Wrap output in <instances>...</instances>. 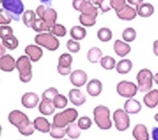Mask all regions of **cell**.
I'll return each mask as SVG.
<instances>
[{"label": "cell", "instance_id": "obj_1", "mask_svg": "<svg viewBox=\"0 0 158 140\" xmlns=\"http://www.w3.org/2000/svg\"><path fill=\"white\" fill-rule=\"evenodd\" d=\"M94 121L98 128L102 130H108L112 127L110 120V110L104 105H98L93 110Z\"/></svg>", "mask_w": 158, "mask_h": 140}, {"label": "cell", "instance_id": "obj_2", "mask_svg": "<svg viewBox=\"0 0 158 140\" xmlns=\"http://www.w3.org/2000/svg\"><path fill=\"white\" fill-rule=\"evenodd\" d=\"M78 116H79V112L77 111L76 109L74 108L66 109L63 111L58 112L54 115L52 125L59 128H67L68 125L73 123L78 119Z\"/></svg>", "mask_w": 158, "mask_h": 140}, {"label": "cell", "instance_id": "obj_3", "mask_svg": "<svg viewBox=\"0 0 158 140\" xmlns=\"http://www.w3.org/2000/svg\"><path fill=\"white\" fill-rule=\"evenodd\" d=\"M31 59L27 55L20 56L16 60V69L18 70V76L20 81L29 83L33 78V67Z\"/></svg>", "mask_w": 158, "mask_h": 140}, {"label": "cell", "instance_id": "obj_4", "mask_svg": "<svg viewBox=\"0 0 158 140\" xmlns=\"http://www.w3.org/2000/svg\"><path fill=\"white\" fill-rule=\"evenodd\" d=\"M1 5L2 8L15 22L20 20V16L24 13V6L22 0H1Z\"/></svg>", "mask_w": 158, "mask_h": 140}, {"label": "cell", "instance_id": "obj_5", "mask_svg": "<svg viewBox=\"0 0 158 140\" xmlns=\"http://www.w3.org/2000/svg\"><path fill=\"white\" fill-rule=\"evenodd\" d=\"M155 75L148 68L139 70L136 75V81L138 90L141 93H148L152 90Z\"/></svg>", "mask_w": 158, "mask_h": 140}, {"label": "cell", "instance_id": "obj_6", "mask_svg": "<svg viewBox=\"0 0 158 140\" xmlns=\"http://www.w3.org/2000/svg\"><path fill=\"white\" fill-rule=\"evenodd\" d=\"M35 42L37 45L45 48L50 51H55L60 47V41L56 36L50 33H39L35 37Z\"/></svg>", "mask_w": 158, "mask_h": 140}, {"label": "cell", "instance_id": "obj_7", "mask_svg": "<svg viewBox=\"0 0 158 140\" xmlns=\"http://www.w3.org/2000/svg\"><path fill=\"white\" fill-rule=\"evenodd\" d=\"M35 13L40 19H43L44 21L46 22L49 28L56 23L58 15H57V12L53 8H52L50 6H46L45 5H41L36 7Z\"/></svg>", "mask_w": 158, "mask_h": 140}, {"label": "cell", "instance_id": "obj_8", "mask_svg": "<svg viewBox=\"0 0 158 140\" xmlns=\"http://www.w3.org/2000/svg\"><path fill=\"white\" fill-rule=\"evenodd\" d=\"M137 91H139L138 86L133 82L123 80L117 84V93L124 98H133L137 93Z\"/></svg>", "mask_w": 158, "mask_h": 140}, {"label": "cell", "instance_id": "obj_9", "mask_svg": "<svg viewBox=\"0 0 158 140\" xmlns=\"http://www.w3.org/2000/svg\"><path fill=\"white\" fill-rule=\"evenodd\" d=\"M115 127L118 131H126L130 126V119L125 110L118 109L113 113Z\"/></svg>", "mask_w": 158, "mask_h": 140}, {"label": "cell", "instance_id": "obj_10", "mask_svg": "<svg viewBox=\"0 0 158 140\" xmlns=\"http://www.w3.org/2000/svg\"><path fill=\"white\" fill-rule=\"evenodd\" d=\"M73 56L70 53H63L59 57V63L57 65V71L61 76H68L72 74Z\"/></svg>", "mask_w": 158, "mask_h": 140}, {"label": "cell", "instance_id": "obj_11", "mask_svg": "<svg viewBox=\"0 0 158 140\" xmlns=\"http://www.w3.org/2000/svg\"><path fill=\"white\" fill-rule=\"evenodd\" d=\"M8 121L10 124H12L13 126H15V128H19L23 127L26 123H28L29 118L28 116L24 113L23 111H19V110H14L9 114H8Z\"/></svg>", "mask_w": 158, "mask_h": 140}, {"label": "cell", "instance_id": "obj_12", "mask_svg": "<svg viewBox=\"0 0 158 140\" xmlns=\"http://www.w3.org/2000/svg\"><path fill=\"white\" fill-rule=\"evenodd\" d=\"M88 80V75L82 69H76L72 72L70 76V81L75 87L79 88L85 84Z\"/></svg>", "mask_w": 158, "mask_h": 140}, {"label": "cell", "instance_id": "obj_13", "mask_svg": "<svg viewBox=\"0 0 158 140\" xmlns=\"http://www.w3.org/2000/svg\"><path fill=\"white\" fill-rule=\"evenodd\" d=\"M21 103L26 109H34L39 104V96L35 93H25L21 98Z\"/></svg>", "mask_w": 158, "mask_h": 140}, {"label": "cell", "instance_id": "obj_14", "mask_svg": "<svg viewBox=\"0 0 158 140\" xmlns=\"http://www.w3.org/2000/svg\"><path fill=\"white\" fill-rule=\"evenodd\" d=\"M0 68L4 72H12L15 68H16V60L9 54L1 56Z\"/></svg>", "mask_w": 158, "mask_h": 140}, {"label": "cell", "instance_id": "obj_15", "mask_svg": "<svg viewBox=\"0 0 158 140\" xmlns=\"http://www.w3.org/2000/svg\"><path fill=\"white\" fill-rule=\"evenodd\" d=\"M24 52H25V55H27L29 57L32 62L39 61L41 58L43 57V54H44L41 47L34 45V44H30V45H27L25 47Z\"/></svg>", "mask_w": 158, "mask_h": 140}, {"label": "cell", "instance_id": "obj_16", "mask_svg": "<svg viewBox=\"0 0 158 140\" xmlns=\"http://www.w3.org/2000/svg\"><path fill=\"white\" fill-rule=\"evenodd\" d=\"M69 99L71 101V103L74 106H81L86 103L87 98L86 96L82 93L81 90H79L78 88H74L71 89L69 92Z\"/></svg>", "mask_w": 158, "mask_h": 140}, {"label": "cell", "instance_id": "obj_17", "mask_svg": "<svg viewBox=\"0 0 158 140\" xmlns=\"http://www.w3.org/2000/svg\"><path fill=\"white\" fill-rule=\"evenodd\" d=\"M116 14H117V16L123 21H132L135 18L137 12L135 10V8L127 5L120 11L117 12Z\"/></svg>", "mask_w": 158, "mask_h": 140}, {"label": "cell", "instance_id": "obj_18", "mask_svg": "<svg viewBox=\"0 0 158 140\" xmlns=\"http://www.w3.org/2000/svg\"><path fill=\"white\" fill-rule=\"evenodd\" d=\"M87 92L92 97H97L100 93H102L103 90V84L98 79H91L87 84Z\"/></svg>", "mask_w": 158, "mask_h": 140}, {"label": "cell", "instance_id": "obj_19", "mask_svg": "<svg viewBox=\"0 0 158 140\" xmlns=\"http://www.w3.org/2000/svg\"><path fill=\"white\" fill-rule=\"evenodd\" d=\"M113 49L115 53L118 57H126L128 53L131 51V47L130 45L126 42V41H121L120 40H116L113 45Z\"/></svg>", "mask_w": 158, "mask_h": 140}, {"label": "cell", "instance_id": "obj_20", "mask_svg": "<svg viewBox=\"0 0 158 140\" xmlns=\"http://www.w3.org/2000/svg\"><path fill=\"white\" fill-rule=\"evenodd\" d=\"M142 109V106L139 101L134 98L127 99L124 104V110L127 114H137Z\"/></svg>", "mask_w": 158, "mask_h": 140}, {"label": "cell", "instance_id": "obj_21", "mask_svg": "<svg viewBox=\"0 0 158 140\" xmlns=\"http://www.w3.org/2000/svg\"><path fill=\"white\" fill-rule=\"evenodd\" d=\"M132 135L135 140H149V133L144 124H136L133 128Z\"/></svg>", "mask_w": 158, "mask_h": 140}, {"label": "cell", "instance_id": "obj_22", "mask_svg": "<svg viewBox=\"0 0 158 140\" xmlns=\"http://www.w3.org/2000/svg\"><path fill=\"white\" fill-rule=\"evenodd\" d=\"M33 122H34L35 128L36 130H38L39 132L50 133L52 125H51V123L49 122V120L47 119H45L44 117H37Z\"/></svg>", "mask_w": 158, "mask_h": 140}, {"label": "cell", "instance_id": "obj_23", "mask_svg": "<svg viewBox=\"0 0 158 140\" xmlns=\"http://www.w3.org/2000/svg\"><path fill=\"white\" fill-rule=\"evenodd\" d=\"M144 103L146 107L154 109L158 105V90L153 89L144 96Z\"/></svg>", "mask_w": 158, "mask_h": 140}, {"label": "cell", "instance_id": "obj_24", "mask_svg": "<svg viewBox=\"0 0 158 140\" xmlns=\"http://www.w3.org/2000/svg\"><path fill=\"white\" fill-rule=\"evenodd\" d=\"M135 10L137 12V14L143 18H147L153 15L155 12V7L150 3H142L138 6L135 7Z\"/></svg>", "mask_w": 158, "mask_h": 140}, {"label": "cell", "instance_id": "obj_25", "mask_svg": "<svg viewBox=\"0 0 158 140\" xmlns=\"http://www.w3.org/2000/svg\"><path fill=\"white\" fill-rule=\"evenodd\" d=\"M38 110H39L40 113H42L43 115H44V116H50L52 113H54L55 106H54L52 102L42 100V102L39 103Z\"/></svg>", "mask_w": 158, "mask_h": 140}, {"label": "cell", "instance_id": "obj_26", "mask_svg": "<svg viewBox=\"0 0 158 140\" xmlns=\"http://www.w3.org/2000/svg\"><path fill=\"white\" fill-rule=\"evenodd\" d=\"M133 68V63L130 59H127L124 58L121 59L120 61H118V63H117L116 66V69L118 74L121 75H126L127 73H129Z\"/></svg>", "mask_w": 158, "mask_h": 140}, {"label": "cell", "instance_id": "obj_27", "mask_svg": "<svg viewBox=\"0 0 158 140\" xmlns=\"http://www.w3.org/2000/svg\"><path fill=\"white\" fill-rule=\"evenodd\" d=\"M87 58L92 64L98 63L102 58L101 49L99 48H98V47H92L91 49H89V50L87 53Z\"/></svg>", "mask_w": 158, "mask_h": 140}, {"label": "cell", "instance_id": "obj_28", "mask_svg": "<svg viewBox=\"0 0 158 140\" xmlns=\"http://www.w3.org/2000/svg\"><path fill=\"white\" fill-rule=\"evenodd\" d=\"M70 35L75 41H81L83 40L87 35V31L84 27L79 26V25H75L70 31Z\"/></svg>", "mask_w": 158, "mask_h": 140}, {"label": "cell", "instance_id": "obj_29", "mask_svg": "<svg viewBox=\"0 0 158 140\" xmlns=\"http://www.w3.org/2000/svg\"><path fill=\"white\" fill-rule=\"evenodd\" d=\"M66 131H67V136L71 139H77L81 135V129L79 127L78 123L75 122L68 125V127L66 128Z\"/></svg>", "mask_w": 158, "mask_h": 140}, {"label": "cell", "instance_id": "obj_30", "mask_svg": "<svg viewBox=\"0 0 158 140\" xmlns=\"http://www.w3.org/2000/svg\"><path fill=\"white\" fill-rule=\"evenodd\" d=\"M1 41H1L2 45L5 47L6 49H8L9 50H15V49H17V47L19 45L18 39L15 35L4 38Z\"/></svg>", "mask_w": 158, "mask_h": 140}, {"label": "cell", "instance_id": "obj_31", "mask_svg": "<svg viewBox=\"0 0 158 140\" xmlns=\"http://www.w3.org/2000/svg\"><path fill=\"white\" fill-rule=\"evenodd\" d=\"M81 14L87 15V16H89V17H92V18H97L98 14V8L95 6V5H93L92 3L87 1V3L85 4V6H83L82 10L81 12Z\"/></svg>", "mask_w": 158, "mask_h": 140}, {"label": "cell", "instance_id": "obj_32", "mask_svg": "<svg viewBox=\"0 0 158 140\" xmlns=\"http://www.w3.org/2000/svg\"><path fill=\"white\" fill-rule=\"evenodd\" d=\"M35 19H36V13L34 10L24 11V13L23 14V16H22L23 23L27 28H32Z\"/></svg>", "mask_w": 158, "mask_h": 140}, {"label": "cell", "instance_id": "obj_33", "mask_svg": "<svg viewBox=\"0 0 158 140\" xmlns=\"http://www.w3.org/2000/svg\"><path fill=\"white\" fill-rule=\"evenodd\" d=\"M49 33L56 37H64L67 34V29L61 23H55L49 28Z\"/></svg>", "mask_w": 158, "mask_h": 140}, {"label": "cell", "instance_id": "obj_34", "mask_svg": "<svg viewBox=\"0 0 158 140\" xmlns=\"http://www.w3.org/2000/svg\"><path fill=\"white\" fill-rule=\"evenodd\" d=\"M97 37L100 41L108 42L112 39V31L107 27H102L98 31Z\"/></svg>", "mask_w": 158, "mask_h": 140}, {"label": "cell", "instance_id": "obj_35", "mask_svg": "<svg viewBox=\"0 0 158 140\" xmlns=\"http://www.w3.org/2000/svg\"><path fill=\"white\" fill-rule=\"evenodd\" d=\"M32 29L38 33H43L44 32H49L48 24L46 23L45 21H44L43 19H40V18L35 19V23L32 26Z\"/></svg>", "mask_w": 158, "mask_h": 140}, {"label": "cell", "instance_id": "obj_36", "mask_svg": "<svg viewBox=\"0 0 158 140\" xmlns=\"http://www.w3.org/2000/svg\"><path fill=\"white\" fill-rule=\"evenodd\" d=\"M101 67L106 70H112L114 69L117 66L115 58L110 57V56H105L102 57V58L99 61Z\"/></svg>", "mask_w": 158, "mask_h": 140}, {"label": "cell", "instance_id": "obj_37", "mask_svg": "<svg viewBox=\"0 0 158 140\" xmlns=\"http://www.w3.org/2000/svg\"><path fill=\"white\" fill-rule=\"evenodd\" d=\"M66 135H67L66 128H59V127H55V126L52 125L51 131H50V136L52 138L62 139Z\"/></svg>", "mask_w": 158, "mask_h": 140}, {"label": "cell", "instance_id": "obj_38", "mask_svg": "<svg viewBox=\"0 0 158 140\" xmlns=\"http://www.w3.org/2000/svg\"><path fill=\"white\" fill-rule=\"evenodd\" d=\"M135 38H136V32L132 27L126 28L122 33V39L127 43L134 41Z\"/></svg>", "mask_w": 158, "mask_h": 140}, {"label": "cell", "instance_id": "obj_39", "mask_svg": "<svg viewBox=\"0 0 158 140\" xmlns=\"http://www.w3.org/2000/svg\"><path fill=\"white\" fill-rule=\"evenodd\" d=\"M59 94V91L55 87H50L44 90V92L42 94V99L45 101L53 102L54 98Z\"/></svg>", "mask_w": 158, "mask_h": 140}, {"label": "cell", "instance_id": "obj_40", "mask_svg": "<svg viewBox=\"0 0 158 140\" xmlns=\"http://www.w3.org/2000/svg\"><path fill=\"white\" fill-rule=\"evenodd\" d=\"M35 126H34V122H31V121H29L28 123H26L23 127L17 128L18 132L21 135L24 136V137H29V136L33 135L34 132H35Z\"/></svg>", "mask_w": 158, "mask_h": 140}, {"label": "cell", "instance_id": "obj_41", "mask_svg": "<svg viewBox=\"0 0 158 140\" xmlns=\"http://www.w3.org/2000/svg\"><path fill=\"white\" fill-rule=\"evenodd\" d=\"M53 104L56 109H64L68 105V99L63 95L59 93L53 100Z\"/></svg>", "mask_w": 158, "mask_h": 140}, {"label": "cell", "instance_id": "obj_42", "mask_svg": "<svg viewBox=\"0 0 158 140\" xmlns=\"http://www.w3.org/2000/svg\"><path fill=\"white\" fill-rule=\"evenodd\" d=\"M79 21H80V23H81V25H83L85 27H92L93 25L96 24V22H97L95 18L87 16V15H84L82 14H80Z\"/></svg>", "mask_w": 158, "mask_h": 140}, {"label": "cell", "instance_id": "obj_43", "mask_svg": "<svg viewBox=\"0 0 158 140\" xmlns=\"http://www.w3.org/2000/svg\"><path fill=\"white\" fill-rule=\"evenodd\" d=\"M78 125L81 128V130H88L89 128H91L92 125V120L90 119V118L88 116L81 117L78 119Z\"/></svg>", "mask_w": 158, "mask_h": 140}, {"label": "cell", "instance_id": "obj_44", "mask_svg": "<svg viewBox=\"0 0 158 140\" xmlns=\"http://www.w3.org/2000/svg\"><path fill=\"white\" fill-rule=\"evenodd\" d=\"M66 47H67L68 50L71 51L72 53H77L81 49V44H80V42L77 41H75V40H73V39H71V40H69L67 41Z\"/></svg>", "mask_w": 158, "mask_h": 140}, {"label": "cell", "instance_id": "obj_45", "mask_svg": "<svg viewBox=\"0 0 158 140\" xmlns=\"http://www.w3.org/2000/svg\"><path fill=\"white\" fill-rule=\"evenodd\" d=\"M14 35V30L8 25H1L0 27V38L1 40Z\"/></svg>", "mask_w": 158, "mask_h": 140}, {"label": "cell", "instance_id": "obj_46", "mask_svg": "<svg viewBox=\"0 0 158 140\" xmlns=\"http://www.w3.org/2000/svg\"><path fill=\"white\" fill-rule=\"evenodd\" d=\"M12 18L11 16L6 12L4 8H1L0 10V23L1 25H7L11 23Z\"/></svg>", "mask_w": 158, "mask_h": 140}, {"label": "cell", "instance_id": "obj_47", "mask_svg": "<svg viewBox=\"0 0 158 140\" xmlns=\"http://www.w3.org/2000/svg\"><path fill=\"white\" fill-rule=\"evenodd\" d=\"M127 0H111V6L112 9H114L115 12L120 11L123 7H125L127 6L126 4Z\"/></svg>", "mask_w": 158, "mask_h": 140}, {"label": "cell", "instance_id": "obj_48", "mask_svg": "<svg viewBox=\"0 0 158 140\" xmlns=\"http://www.w3.org/2000/svg\"><path fill=\"white\" fill-rule=\"evenodd\" d=\"M99 9L102 14H105L107 12H110L112 9L111 6V0H101L99 6H98Z\"/></svg>", "mask_w": 158, "mask_h": 140}, {"label": "cell", "instance_id": "obj_49", "mask_svg": "<svg viewBox=\"0 0 158 140\" xmlns=\"http://www.w3.org/2000/svg\"><path fill=\"white\" fill-rule=\"evenodd\" d=\"M88 0H73V8L76 11L81 12L83 6H85V4L87 3Z\"/></svg>", "mask_w": 158, "mask_h": 140}, {"label": "cell", "instance_id": "obj_50", "mask_svg": "<svg viewBox=\"0 0 158 140\" xmlns=\"http://www.w3.org/2000/svg\"><path fill=\"white\" fill-rule=\"evenodd\" d=\"M152 138L153 140H158V127L152 128Z\"/></svg>", "mask_w": 158, "mask_h": 140}, {"label": "cell", "instance_id": "obj_51", "mask_svg": "<svg viewBox=\"0 0 158 140\" xmlns=\"http://www.w3.org/2000/svg\"><path fill=\"white\" fill-rule=\"evenodd\" d=\"M127 1L128 2V4H130L132 6H135V7L138 6L139 5H141L142 3H144L143 2L144 0H127Z\"/></svg>", "mask_w": 158, "mask_h": 140}, {"label": "cell", "instance_id": "obj_52", "mask_svg": "<svg viewBox=\"0 0 158 140\" xmlns=\"http://www.w3.org/2000/svg\"><path fill=\"white\" fill-rule=\"evenodd\" d=\"M153 50H154V53L155 55L158 57V40L154 41V47H153Z\"/></svg>", "mask_w": 158, "mask_h": 140}, {"label": "cell", "instance_id": "obj_53", "mask_svg": "<svg viewBox=\"0 0 158 140\" xmlns=\"http://www.w3.org/2000/svg\"><path fill=\"white\" fill-rule=\"evenodd\" d=\"M40 2L43 4V5H45L46 6H52V0H40Z\"/></svg>", "mask_w": 158, "mask_h": 140}, {"label": "cell", "instance_id": "obj_54", "mask_svg": "<svg viewBox=\"0 0 158 140\" xmlns=\"http://www.w3.org/2000/svg\"><path fill=\"white\" fill-rule=\"evenodd\" d=\"M89 2H90V3H92L93 5H95V6H99V4H100V2H101V0H88Z\"/></svg>", "mask_w": 158, "mask_h": 140}, {"label": "cell", "instance_id": "obj_55", "mask_svg": "<svg viewBox=\"0 0 158 140\" xmlns=\"http://www.w3.org/2000/svg\"><path fill=\"white\" fill-rule=\"evenodd\" d=\"M154 81L156 82V84H158V72L155 75V76H154Z\"/></svg>", "mask_w": 158, "mask_h": 140}, {"label": "cell", "instance_id": "obj_56", "mask_svg": "<svg viewBox=\"0 0 158 140\" xmlns=\"http://www.w3.org/2000/svg\"><path fill=\"white\" fill-rule=\"evenodd\" d=\"M6 49V48L1 44V56H4V55H5V54H4V49Z\"/></svg>", "mask_w": 158, "mask_h": 140}, {"label": "cell", "instance_id": "obj_57", "mask_svg": "<svg viewBox=\"0 0 158 140\" xmlns=\"http://www.w3.org/2000/svg\"><path fill=\"white\" fill-rule=\"evenodd\" d=\"M155 120H156V122H158V113H156V114L155 115Z\"/></svg>", "mask_w": 158, "mask_h": 140}, {"label": "cell", "instance_id": "obj_58", "mask_svg": "<svg viewBox=\"0 0 158 140\" xmlns=\"http://www.w3.org/2000/svg\"><path fill=\"white\" fill-rule=\"evenodd\" d=\"M62 140H71V139H62Z\"/></svg>", "mask_w": 158, "mask_h": 140}]
</instances>
